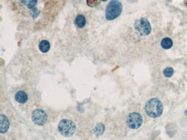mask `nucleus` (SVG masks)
Here are the masks:
<instances>
[{
	"mask_svg": "<svg viewBox=\"0 0 187 140\" xmlns=\"http://www.w3.org/2000/svg\"><path fill=\"white\" fill-rule=\"evenodd\" d=\"M101 1H107V0H101Z\"/></svg>",
	"mask_w": 187,
	"mask_h": 140,
	"instance_id": "f3484780",
	"label": "nucleus"
},
{
	"mask_svg": "<svg viewBox=\"0 0 187 140\" xmlns=\"http://www.w3.org/2000/svg\"><path fill=\"white\" fill-rule=\"evenodd\" d=\"M161 46L164 49H169L173 46V42L171 39L166 37L162 39Z\"/></svg>",
	"mask_w": 187,
	"mask_h": 140,
	"instance_id": "9b49d317",
	"label": "nucleus"
},
{
	"mask_svg": "<svg viewBox=\"0 0 187 140\" xmlns=\"http://www.w3.org/2000/svg\"><path fill=\"white\" fill-rule=\"evenodd\" d=\"M27 7L30 9H32L35 7L37 3V0H27Z\"/></svg>",
	"mask_w": 187,
	"mask_h": 140,
	"instance_id": "4468645a",
	"label": "nucleus"
},
{
	"mask_svg": "<svg viewBox=\"0 0 187 140\" xmlns=\"http://www.w3.org/2000/svg\"><path fill=\"white\" fill-rule=\"evenodd\" d=\"M50 43L47 40L42 41L39 44V49L40 51L43 53H47L50 49Z\"/></svg>",
	"mask_w": 187,
	"mask_h": 140,
	"instance_id": "1a4fd4ad",
	"label": "nucleus"
},
{
	"mask_svg": "<svg viewBox=\"0 0 187 140\" xmlns=\"http://www.w3.org/2000/svg\"><path fill=\"white\" fill-rule=\"evenodd\" d=\"M122 6L121 2L117 0H112L107 6L105 12L106 19L113 20L121 14Z\"/></svg>",
	"mask_w": 187,
	"mask_h": 140,
	"instance_id": "f03ea898",
	"label": "nucleus"
},
{
	"mask_svg": "<svg viewBox=\"0 0 187 140\" xmlns=\"http://www.w3.org/2000/svg\"><path fill=\"white\" fill-rule=\"evenodd\" d=\"M126 123L129 128L137 129L140 128L143 124V118L140 113H130L127 118Z\"/></svg>",
	"mask_w": 187,
	"mask_h": 140,
	"instance_id": "39448f33",
	"label": "nucleus"
},
{
	"mask_svg": "<svg viewBox=\"0 0 187 140\" xmlns=\"http://www.w3.org/2000/svg\"><path fill=\"white\" fill-rule=\"evenodd\" d=\"M163 104L159 99L152 98L146 103L145 111L147 115L153 118L160 117L163 112Z\"/></svg>",
	"mask_w": 187,
	"mask_h": 140,
	"instance_id": "f257e3e1",
	"label": "nucleus"
},
{
	"mask_svg": "<svg viewBox=\"0 0 187 140\" xmlns=\"http://www.w3.org/2000/svg\"><path fill=\"white\" fill-rule=\"evenodd\" d=\"M15 99L17 102L20 104H25L28 99L27 94L23 91H19L16 94Z\"/></svg>",
	"mask_w": 187,
	"mask_h": 140,
	"instance_id": "6e6552de",
	"label": "nucleus"
},
{
	"mask_svg": "<svg viewBox=\"0 0 187 140\" xmlns=\"http://www.w3.org/2000/svg\"><path fill=\"white\" fill-rule=\"evenodd\" d=\"M0 127L1 134L7 132L9 127V121L8 118L2 114L0 116Z\"/></svg>",
	"mask_w": 187,
	"mask_h": 140,
	"instance_id": "0eeeda50",
	"label": "nucleus"
},
{
	"mask_svg": "<svg viewBox=\"0 0 187 140\" xmlns=\"http://www.w3.org/2000/svg\"><path fill=\"white\" fill-rule=\"evenodd\" d=\"M164 76L167 78H170L174 74V70L171 67H168L164 70Z\"/></svg>",
	"mask_w": 187,
	"mask_h": 140,
	"instance_id": "ddd939ff",
	"label": "nucleus"
},
{
	"mask_svg": "<svg viewBox=\"0 0 187 140\" xmlns=\"http://www.w3.org/2000/svg\"><path fill=\"white\" fill-rule=\"evenodd\" d=\"M99 4V0H87V4L91 7H94Z\"/></svg>",
	"mask_w": 187,
	"mask_h": 140,
	"instance_id": "2eb2a0df",
	"label": "nucleus"
},
{
	"mask_svg": "<svg viewBox=\"0 0 187 140\" xmlns=\"http://www.w3.org/2000/svg\"><path fill=\"white\" fill-rule=\"evenodd\" d=\"M134 28L140 36H148L152 31L150 24L145 18L136 20L134 23Z\"/></svg>",
	"mask_w": 187,
	"mask_h": 140,
	"instance_id": "20e7f679",
	"label": "nucleus"
},
{
	"mask_svg": "<svg viewBox=\"0 0 187 140\" xmlns=\"http://www.w3.org/2000/svg\"><path fill=\"white\" fill-rule=\"evenodd\" d=\"M86 20L85 17L82 15H78L75 19V24L76 26L79 28H82L85 26Z\"/></svg>",
	"mask_w": 187,
	"mask_h": 140,
	"instance_id": "9d476101",
	"label": "nucleus"
},
{
	"mask_svg": "<svg viewBox=\"0 0 187 140\" xmlns=\"http://www.w3.org/2000/svg\"><path fill=\"white\" fill-rule=\"evenodd\" d=\"M31 118L35 124L42 126L47 121V113L43 109H35L32 112Z\"/></svg>",
	"mask_w": 187,
	"mask_h": 140,
	"instance_id": "423d86ee",
	"label": "nucleus"
},
{
	"mask_svg": "<svg viewBox=\"0 0 187 140\" xmlns=\"http://www.w3.org/2000/svg\"><path fill=\"white\" fill-rule=\"evenodd\" d=\"M104 130V125L101 123H98L94 129V132L96 136H100L103 134Z\"/></svg>",
	"mask_w": 187,
	"mask_h": 140,
	"instance_id": "f8f14e48",
	"label": "nucleus"
},
{
	"mask_svg": "<svg viewBox=\"0 0 187 140\" xmlns=\"http://www.w3.org/2000/svg\"><path fill=\"white\" fill-rule=\"evenodd\" d=\"M185 114H186V116H187V109L185 111Z\"/></svg>",
	"mask_w": 187,
	"mask_h": 140,
	"instance_id": "dca6fc26",
	"label": "nucleus"
},
{
	"mask_svg": "<svg viewBox=\"0 0 187 140\" xmlns=\"http://www.w3.org/2000/svg\"><path fill=\"white\" fill-rule=\"evenodd\" d=\"M58 130L60 134L64 137L73 136L76 131V125L73 121L63 119L59 122Z\"/></svg>",
	"mask_w": 187,
	"mask_h": 140,
	"instance_id": "7ed1b4c3",
	"label": "nucleus"
}]
</instances>
